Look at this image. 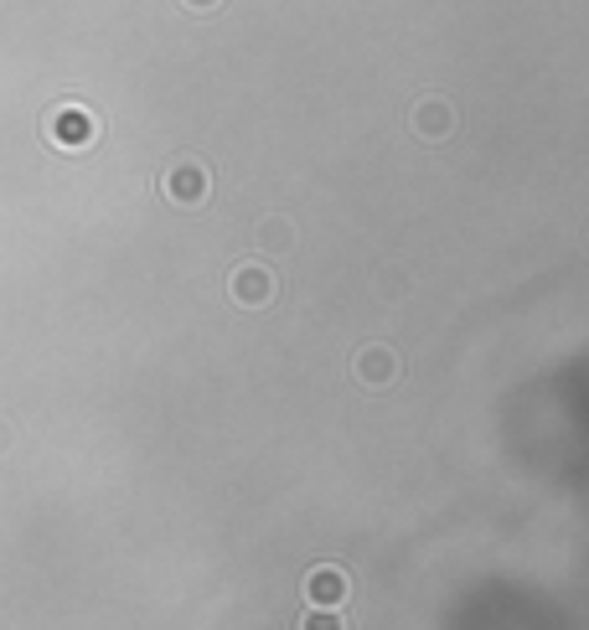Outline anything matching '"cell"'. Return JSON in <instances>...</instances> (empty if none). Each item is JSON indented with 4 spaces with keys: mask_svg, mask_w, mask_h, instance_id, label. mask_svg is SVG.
<instances>
[{
    "mask_svg": "<svg viewBox=\"0 0 589 630\" xmlns=\"http://www.w3.org/2000/svg\"><path fill=\"white\" fill-rule=\"evenodd\" d=\"M0 450H11V424L0 419Z\"/></svg>",
    "mask_w": 589,
    "mask_h": 630,
    "instance_id": "obj_10",
    "label": "cell"
},
{
    "mask_svg": "<svg viewBox=\"0 0 589 630\" xmlns=\"http://www.w3.org/2000/svg\"><path fill=\"white\" fill-rule=\"evenodd\" d=\"M99 114L83 104H58V109H47V120H42V135L58 145V151H89L93 140H99Z\"/></svg>",
    "mask_w": 589,
    "mask_h": 630,
    "instance_id": "obj_1",
    "label": "cell"
},
{
    "mask_svg": "<svg viewBox=\"0 0 589 630\" xmlns=\"http://www.w3.org/2000/svg\"><path fill=\"white\" fill-rule=\"evenodd\" d=\"M290 243H295V233H290L285 217H264V223H258V248H264V254H285Z\"/></svg>",
    "mask_w": 589,
    "mask_h": 630,
    "instance_id": "obj_7",
    "label": "cell"
},
{
    "mask_svg": "<svg viewBox=\"0 0 589 630\" xmlns=\"http://www.w3.org/2000/svg\"><path fill=\"white\" fill-rule=\"evenodd\" d=\"M295 630H347V620L336 616V610H316V604H311V616H301Z\"/></svg>",
    "mask_w": 589,
    "mask_h": 630,
    "instance_id": "obj_8",
    "label": "cell"
},
{
    "mask_svg": "<svg viewBox=\"0 0 589 630\" xmlns=\"http://www.w3.org/2000/svg\"><path fill=\"white\" fill-rule=\"evenodd\" d=\"M161 192H166V202H176V207H202L212 192V171L202 161H176V165H166Z\"/></svg>",
    "mask_w": 589,
    "mask_h": 630,
    "instance_id": "obj_2",
    "label": "cell"
},
{
    "mask_svg": "<svg viewBox=\"0 0 589 630\" xmlns=\"http://www.w3.org/2000/svg\"><path fill=\"white\" fill-rule=\"evenodd\" d=\"M227 295H233L243 311L270 305L274 301V270L270 264H258V258H248V264H238V270L227 274Z\"/></svg>",
    "mask_w": 589,
    "mask_h": 630,
    "instance_id": "obj_3",
    "label": "cell"
},
{
    "mask_svg": "<svg viewBox=\"0 0 589 630\" xmlns=\"http://www.w3.org/2000/svg\"><path fill=\"white\" fill-rule=\"evenodd\" d=\"M450 130H455L450 99H419L414 104V135L419 140H450Z\"/></svg>",
    "mask_w": 589,
    "mask_h": 630,
    "instance_id": "obj_6",
    "label": "cell"
},
{
    "mask_svg": "<svg viewBox=\"0 0 589 630\" xmlns=\"http://www.w3.org/2000/svg\"><path fill=\"white\" fill-rule=\"evenodd\" d=\"M305 604H316V610H342L352 595V579L347 569H336V563H316V569L305 573Z\"/></svg>",
    "mask_w": 589,
    "mask_h": 630,
    "instance_id": "obj_4",
    "label": "cell"
},
{
    "mask_svg": "<svg viewBox=\"0 0 589 630\" xmlns=\"http://www.w3.org/2000/svg\"><path fill=\"white\" fill-rule=\"evenodd\" d=\"M176 6H182V11H196V16H207V11H217V6H223V0H176Z\"/></svg>",
    "mask_w": 589,
    "mask_h": 630,
    "instance_id": "obj_9",
    "label": "cell"
},
{
    "mask_svg": "<svg viewBox=\"0 0 589 630\" xmlns=\"http://www.w3.org/2000/svg\"><path fill=\"white\" fill-rule=\"evenodd\" d=\"M352 367H357V383H363V388H388L393 377H398V352H393V346H363Z\"/></svg>",
    "mask_w": 589,
    "mask_h": 630,
    "instance_id": "obj_5",
    "label": "cell"
}]
</instances>
